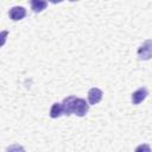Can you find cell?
<instances>
[{
  "instance_id": "6da1fadb",
  "label": "cell",
  "mask_w": 152,
  "mask_h": 152,
  "mask_svg": "<svg viewBox=\"0 0 152 152\" xmlns=\"http://www.w3.org/2000/svg\"><path fill=\"white\" fill-rule=\"evenodd\" d=\"M62 110L64 115L75 114L77 116H84L89 110V104L84 99L76 96H66L62 101Z\"/></svg>"
},
{
  "instance_id": "7a4b0ae2",
  "label": "cell",
  "mask_w": 152,
  "mask_h": 152,
  "mask_svg": "<svg viewBox=\"0 0 152 152\" xmlns=\"http://www.w3.org/2000/svg\"><path fill=\"white\" fill-rule=\"evenodd\" d=\"M138 57L142 61H148L152 58V39L145 40L138 49Z\"/></svg>"
},
{
  "instance_id": "3957f363",
  "label": "cell",
  "mask_w": 152,
  "mask_h": 152,
  "mask_svg": "<svg viewBox=\"0 0 152 152\" xmlns=\"http://www.w3.org/2000/svg\"><path fill=\"white\" fill-rule=\"evenodd\" d=\"M26 15V10L23 6H14L8 11V17L13 20V21H18L21 20Z\"/></svg>"
},
{
  "instance_id": "277c9868",
  "label": "cell",
  "mask_w": 152,
  "mask_h": 152,
  "mask_svg": "<svg viewBox=\"0 0 152 152\" xmlns=\"http://www.w3.org/2000/svg\"><path fill=\"white\" fill-rule=\"evenodd\" d=\"M102 96H103V93L101 89L94 87L91 89H89L88 91V101L90 104H96L99 103L101 100H102Z\"/></svg>"
},
{
  "instance_id": "5b68a950",
  "label": "cell",
  "mask_w": 152,
  "mask_h": 152,
  "mask_svg": "<svg viewBox=\"0 0 152 152\" xmlns=\"http://www.w3.org/2000/svg\"><path fill=\"white\" fill-rule=\"evenodd\" d=\"M148 95V91H147V89L146 88H139V89H137L133 94H132V96H131V100H132V103L133 104H139V103H141L145 99H146V96Z\"/></svg>"
},
{
  "instance_id": "8992f818",
  "label": "cell",
  "mask_w": 152,
  "mask_h": 152,
  "mask_svg": "<svg viewBox=\"0 0 152 152\" xmlns=\"http://www.w3.org/2000/svg\"><path fill=\"white\" fill-rule=\"evenodd\" d=\"M46 6H48L46 1H42V0H32L31 1V10L36 13H39L43 10H45Z\"/></svg>"
},
{
  "instance_id": "52a82bcc",
  "label": "cell",
  "mask_w": 152,
  "mask_h": 152,
  "mask_svg": "<svg viewBox=\"0 0 152 152\" xmlns=\"http://www.w3.org/2000/svg\"><path fill=\"white\" fill-rule=\"evenodd\" d=\"M63 114V110H62V104L58 103V102H55L52 106H51V109H50V118L52 119H57L59 118L61 115Z\"/></svg>"
},
{
  "instance_id": "ba28073f",
  "label": "cell",
  "mask_w": 152,
  "mask_h": 152,
  "mask_svg": "<svg viewBox=\"0 0 152 152\" xmlns=\"http://www.w3.org/2000/svg\"><path fill=\"white\" fill-rule=\"evenodd\" d=\"M6 152H26L25 148L19 144H13L6 148Z\"/></svg>"
},
{
  "instance_id": "9c48e42d",
  "label": "cell",
  "mask_w": 152,
  "mask_h": 152,
  "mask_svg": "<svg viewBox=\"0 0 152 152\" xmlns=\"http://www.w3.org/2000/svg\"><path fill=\"white\" fill-rule=\"evenodd\" d=\"M134 152H151V147L147 144H140L139 146L135 147Z\"/></svg>"
}]
</instances>
